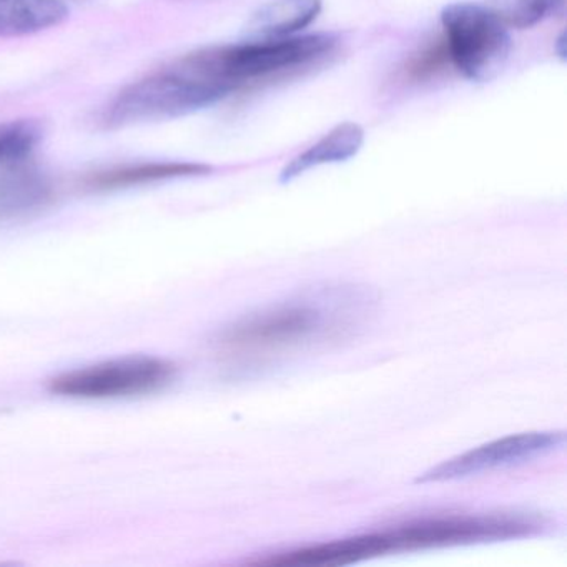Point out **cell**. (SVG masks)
<instances>
[{"mask_svg": "<svg viewBox=\"0 0 567 567\" xmlns=\"http://www.w3.org/2000/svg\"><path fill=\"white\" fill-rule=\"evenodd\" d=\"M374 300L354 285L317 288L301 297L255 311L215 338L231 354H267L350 334L370 315Z\"/></svg>", "mask_w": 567, "mask_h": 567, "instance_id": "1", "label": "cell"}, {"mask_svg": "<svg viewBox=\"0 0 567 567\" xmlns=\"http://www.w3.org/2000/svg\"><path fill=\"white\" fill-rule=\"evenodd\" d=\"M234 92L221 75L215 49H202L128 85L109 105L102 124L118 131L167 122L212 107Z\"/></svg>", "mask_w": 567, "mask_h": 567, "instance_id": "2", "label": "cell"}, {"mask_svg": "<svg viewBox=\"0 0 567 567\" xmlns=\"http://www.w3.org/2000/svg\"><path fill=\"white\" fill-rule=\"evenodd\" d=\"M546 520L530 513L446 514L420 517L378 533L360 534L361 559L388 553L466 546L536 536Z\"/></svg>", "mask_w": 567, "mask_h": 567, "instance_id": "3", "label": "cell"}, {"mask_svg": "<svg viewBox=\"0 0 567 567\" xmlns=\"http://www.w3.org/2000/svg\"><path fill=\"white\" fill-rule=\"evenodd\" d=\"M444 42L456 71L471 82L496 79L513 52L511 29L487 4L453 2L441 12Z\"/></svg>", "mask_w": 567, "mask_h": 567, "instance_id": "4", "label": "cell"}, {"mask_svg": "<svg viewBox=\"0 0 567 567\" xmlns=\"http://www.w3.org/2000/svg\"><path fill=\"white\" fill-rule=\"evenodd\" d=\"M171 361L152 357H127L68 371L49 381V390L61 396L107 400L137 396L161 390L174 377Z\"/></svg>", "mask_w": 567, "mask_h": 567, "instance_id": "5", "label": "cell"}, {"mask_svg": "<svg viewBox=\"0 0 567 567\" xmlns=\"http://www.w3.org/2000/svg\"><path fill=\"white\" fill-rule=\"evenodd\" d=\"M337 44V35L327 32L275 41H247L244 44L224 45L221 61L225 74L240 91L251 82L311 64L330 54Z\"/></svg>", "mask_w": 567, "mask_h": 567, "instance_id": "6", "label": "cell"}, {"mask_svg": "<svg viewBox=\"0 0 567 567\" xmlns=\"http://www.w3.org/2000/svg\"><path fill=\"white\" fill-rule=\"evenodd\" d=\"M566 443L564 431H534V433L511 434L503 440L491 441L483 446L451 457L431 467L417 477L416 483H443L464 480L476 474L489 473L499 467L516 466L534 457L550 453Z\"/></svg>", "mask_w": 567, "mask_h": 567, "instance_id": "7", "label": "cell"}, {"mask_svg": "<svg viewBox=\"0 0 567 567\" xmlns=\"http://www.w3.org/2000/svg\"><path fill=\"white\" fill-rule=\"evenodd\" d=\"M51 181L24 164L0 165V221L22 220L51 204Z\"/></svg>", "mask_w": 567, "mask_h": 567, "instance_id": "8", "label": "cell"}, {"mask_svg": "<svg viewBox=\"0 0 567 567\" xmlns=\"http://www.w3.org/2000/svg\"><path fill=\"white\" fill-rule=\"evenodd\" d=\"M323 11V0H270L245 25L247 41H275L298 35Z\"/></svg>", "mask_w": 567, "mask_h": 567, "instance_id": "9", "label": "cell"}, {"mask_svg": "<svg viewBox=\"0 0 567 567\" xmlns=\"http://www.w3.org/2000/svg\"><path fill=\"white\" fill-rule=\"evenodd\" d=\"M364 144V128L357 122H343L331 128L317 144L301 152L280 172V184L287 185L313 168L343 164L360 154Z\"/></svg>", "mask_w": 567, "mask_h": 567, "instance_id": "10", "label": "cell"}, {"mask_svg": "<svg viewBox=\"0 0 567 567\" xmlns=\"http://www.w3.org/2000/svg\"><path fill=\"white\" fill-rule=\"evenodd\" d=\"M214 168L210 165L198 162H151L99 172L89 177L85 185L97 192L121 190L174 178L200 177L210 174Z\"/></svg>", "mask_w": 567, "mask_h": 567, "instance_id": "11", "label": "cell"}, {"mask_svg": "<svg viewBox=\"0 0 567 567\" xmlns=\"http://www.w3.org/2000/svg\"><path fill=\"white\" fill-rule=\"evenodd\" d=\"M61 0H0V39L25 38L68 21Z\"/></svg>", "mask_w": 567, "mask_h": 567, "instance_id": "12", "label": "cell"}, {"mask_svg": "<svg viewBox=\"0 0 567 567\" xmlns=\"http://www.w3.org/2000/svg\"><path fill=\"white\" fill-rule=\"evenodd\" d=\"M489 6L507 29H530L566 12L567 0H493Z\"/></svg>", "mask_w": 567, "mask_h": 567, "instance_id": "13", "label": "cell"}, {"mask_svg": "<svg viewBox=\"0 0 567 567\" xmlns=\"http://www.w3.org/2000/svg\"><path fill=\"white\" fill-rule=\"evenodd\" d=\"M44 138V125L32 118L0 124V165L31 161Z\"/></svg>", "mask_w": 567, "mask_h": 567, "instance_id": "14", "label": "cell"}, {"mask_svg": "<svg viewBox=\"0 0 567 567\" xmlns=\"http://www.w3.org/2000/svg\"><path fill=\"white\" fill-rule=\"evenodd\" d=\"M554 52H556L557 58L560 59V61H566L567 59V38L566 32H563V34L557 38L556 44H554Z\"/></svg>", "mask_w": 567, "mask_h": 567, "instance_id": "15", "label": "cell"}]
</instances>
